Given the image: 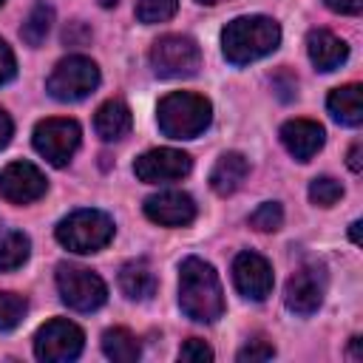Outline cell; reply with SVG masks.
<instances>
[{"mask_svg": "<svg viewBox=\"0 0 363 363\" xmlns=\"http://www.w3.org/2000/svg\"><path fill=\"white\" fill-rule=\"evenodd\" d=\"M323 3L337 14H360L363 9V0H323Z\"/></svg>", "mask_w": 363, "mask_h": 363, "instance_id": "obj_31", "label": "cell"}, {"mask_svg": "<svg viewBox=\"0 0 363 363\" xmlns=\"http://www.w3.org/2000/svg\"><path fill=\"white\" fill-rule=\"evenodd\" d=\"M150 65L164 79L193 77L201 68V51L193 37L184 34H164L150 48Z\"/></svg>", "mask_w": 363, "mask_h": 363, "instance_id": "obj_6", "label": "cell"}, {"mask_svg": "<svg viewBox=\"0 0 363 363\" xmlns=\"http://www.w3.org/2000/svg\"><path fill=\"white\" fill-rule=\"evenodd\" d=\"M326 295V269L320 264H306L295 269L286 281L284 301L295 315H312L323 303Z\"/></svg>", "mask_w": 363, "mask_h": 363, "instance_id": "obj_10", "label": "cell"}, {"mask_svg": "<svg viewBox=\"0 0 363 363\" xmlns=\"http://www.w3.org/2000/svg\"><path fill=\"white\" fill-rule=\"evenodd\" d=\"M281 142L289 150V156H295L298 162H309L326 142V133L318 122L312 119H289L281 128Z\"/></svg>", "mask_w": 363, "mask_h": 363, "instance_id": "obj_15", "label": "cell"}, {"mask_svg": "<svg viewBox=\"0 0 363 363\" xmlns=\"http://www.w3.org/2000/svg\"><path fill=\"white\" fill-rule=\"evenodd\" d=\"M193 170V159L184 150L176 147H156L142 153L133 162V173L139 182L147 184H162V182H179Z\"/></svg>", "mask_w": 363, "mask_h": 363, "instance_id": "obj_11", "label": "cell"}, {"mask_svg": "<svg viewBox=\"0 0 363 363\" xmlns=\"http://www.w3.org/2000/svg\"><path fill=\"white\" fill-rule=\"evenodd\" d=\"M306 51H309V60L318 71H335L349 60V45L326 28H312L309 31Z\"/></svg>", "mask_w": 363, "mask_h": 363, "instance_id": "obj_16", "label": "cell"}, {"mask_svg": "<svg viewBox=\"0 0 363 363\" xmlns=\"http://www.w3.org/2000/svg\"><path fill=\"white\" fill-rule=\"evenodd\" d=\"M233 284L250 301H264L272 292V267L258 252H238L233 261Z\"/></svg>", "mask_w": 363, "mask_h": 363, "instance_id": "obj_13", "label": "cell"}, {"mask_svg": "<svg viewBox=\"0 0 363 363\" xmlns=\"http://www.w3.org/2000/svg\"><path fill=\"white\" fill-rule=\"evenodd\" d=\"M96 85H99L96 62L82 54H71L54 65V71L45 82V91L60 102H77V99H85L88 94H94Z\"/></svg>", "mask_w": 363, "mask_h": 363, "instance_id": "obj_5", "label": "cell"}, {"mask_svg": "<svg viewBox=\"0 0 363 363\" xmlns=\"http://www.w3.org/2000/svg\"><path fill=\"white\" fill-rule=\"evenodd\" d=\"M133 125V116H130V108L122 102V99H108L96 108V116H94V128L99 133V139L105 142H116L122 139Z\"/></svg>", "mask_w": 363, "mask_h": 363, "instance_id": "obj_19", "label": "cell"}, {"mask_svg": "<svg viewBox=\"0 0 363 363\" xmlns=\"http://www.w3.org/2000/svg\"><path fill=\"white\" fill-rule=\"evenodd\" d=\"M284 224V210L278 201H264L250 213V227H255L258 233H275Z\"/></svg>", "mask_w": 363, "mask_h": 363, "instance_id": "obj_27", "label": "cell"}, {"mask_svg": "<svg viewBox=\"0 0 363 363\" xmlns=\"http://www.w3.org/2000/svg\"><path fill=\"white\" fill-rule=\"evenodd\" d=\"M79 136H82V130H79V125L74 119L51 116V119H43L34 128V150L45 162H51L54 167H62L77 153Z\"/></svg>", "mask_w": 363, "mask_h": 363, "instance_id": "obj_8", "label": "cell"}, {"mask_svg": "<svg viewBox=\"0 0 363 363\" xmlns=\"http://www.w3.org/2000/svg\"><path fill=\"white\" fill-rule=\"evenodd\" d=\"M119 0H99V6H105V9H111V6H116Z\"/></svg>", "mask_w": 363, "mask_h": 363, "instance_id": "obj_35", "label": "cell"}, {"mask_svg": "<svg viewBox=\"0 0 363 363\" xmlns=\"http://www.w3.org/2000/svg\"><path fill=\"white\" fill-rule=\"evenodd\" d=\"M57 289H60L62 303H68L77 312H94L108 301L105 281L79 264H60L57 267Z\"/></svg>", "mask_w": 363, "mask_h": 363, "instance_id": "obj_7", "label": "cell"}, {"mask_svg": "<svg viewBox=\"0 0 363 363\" xmlns=\"http://www.w3.org/2000/svg\"><path fill=\"white\" fill-rule=\"evenodd\" d=\"M278 43H281V26L264 14L235 17L221 31V51L233 65L255 62L269 51H275Z\"/></svg>", "mask_w": 363, "mask_h": 363, "instance_id": "obj_2", "label": "cell"}, {"mask_svg": "<svg viewBox=\"0 0 363 363\" xmlns=\"http://www.w3.org/2000/svg\"><path fill=\"white\" fill-rule=\"evenodd\" d=\"M349 235H352V241H354V244H360V221H354V224H352Z\"/></svg>", "mask_w": 363, "mask_h": 363, "instance_id": "obj_34", "label": "cell"}, {"mask_svg": "<svg viewBox=\"0 0 363 363\" xmlns=\"http://www.w3.org/2000/svg\"><path fill=\"white\" fill-rule=\"evenodd\" d=\"M31 255V241L26 233H6L0 238V272H11V269H20Z\"/></svg>", "mask_w": 363, "mask_h": 363, "instance_id": "obj_23", "label": "cell"}, {"mask_svg": "<svg viewBox=\"0 0 363 363\" xmlns=\"http://www.w3.org/2000/svg\"><path fill=\"white\" fill-rule=\"evenodd\" d=\"M51 23H54V9H51L48 3H34L31 11H28V17H26L23 26H20L23 43L31 45V48L43 45V40H45L48 31H51Z\"/></svg>", "mask_w": 363, "mask_h": 363, "instance_id": "obj_22", "label": "cell"}, {"mask_svg": "<svg viewBox=\"0 0 363 363\" xmlns=\"http://www.w3.org/2000/svg\"><path fill=\"white\" fill-rule=\"evenodd\" d=\"M28 312V301L17 292H0V332L14 329Z\"/></svg>", "mask_w": 363, "mask_h": 363, "instance_id": "obj_24", "label": "cell"}, {"mask_svg": "<svg viewBox=\"0 0 363 363\" xmlns=\"http://www.w3.org/2000/svg\"><path fill=\"white\" fill-rule=\"evenodd\" d=\"M17 74V60H14V51L9 48L6 40H0V85L11 82Z\"/></svg>", "mask_w": 363, "mask_h": 363, "instance_id": "obj_30", "label": "cell"}, {"mask_svg": "<svg viewBox=\"0 0 363 363\" xmlns=\"http://www.w3.org/2000/svg\"><path fill=\"white\" fill-rule=\"evenodd\" d=\"M113 238V221L102 210H74L57 224V241L79 255L99 252Z\"/></svg>", "mask_w": 363, "mask_h": 363, "instance_id": "obj_4", "label": "cell"}, {"mask_svg": "<svg viewBox=\"0 0 363 363\" xmlns=\"http://www.w3.org/2000/svg\"><path fill=\"white\" fill-rule=\"evenodd\" d=\"M3 3H6V0H0V6H3Z\"/></svg>", "mask_w": 363, "mask_h": 363, "instance_id": "obj_37", "label": "cell"}, {"mask_svg": "<svg viewBox=\"0 0 363 363\" xmlns=\"http://www.w3.org/2000/svg\"><path fill=\"white\" fill-rule=\"evenodd\" d=\"M309 199L318 207H332V204H337L343 199V184L337 179H332V176H318L309 184Z\"/></svg>", "mask_w": 363, "mask_h": 363, "instance_id": "obj_25", "label": "cell"}, {"mask_svg": "<svg viewBox=\"0 0 363 363\" xmlns=\"http://www.w3.org/2000/svg\"><path fill=\"white\" fill-rule=\"evenodd\" d=\"M179 357H182L184 363H207V360H213V349H210L204 340L190 337V340H184V343H182Z\"/></svg>", "mask_w": 363, "mask_h": 363, "instance_id": "obj_28", "label": "cell"}, {"mask_svg": "<svg viewBox=\"0 0 363 363\" xmlns=\"http://www.w3.org/2000/svg\"><path fill=\"white\" fill-rule=\"evenodd\" d=\"M145 216L162 227H184L196 218V201L182 190H162L145 199Z\"/></svg>", "mask_w": 363, "mask_h": 363, "instance_id": "obj_14", "label": "cell"}, {"mask_svg": "<svg viewBox=\"0 0 363 363\" xmlns=\"http://www.w3.org/2000/svg\"><path fill=\"white\" fill-rule=\"evenodd\" d=\"M179 306L190 320L213 323L224 315V292L216 269L201 258H184L179 267Z\"/></svg>", "mask_w": 363, "mask_h": 363, "instance_id": "obj_1", "label": "cell"}, {"mask_svg": "<svg viewBox=\"0 0 363 363\" xmlns=\"http://www.w3.org/2000/svg\"><path fill=\"white\" fill-rule=\"evenodd\" d=\"M179 9V0H136V17L139 23H164L176 14Z\"/></svg>", "mask_w": 363, "mask_h": 363, "instance_id": "obj_26", "label": "cell"}, {"mask_svg": "<svg viewBox=\"0 0 363 363\" xmlns=\"http://www.w3.org/2000/svg\"><path fill=\"white\" fill-rule=\"evenodd\" d=\"M48 182L31 162H11L0 170V199L9 204H31L45 193Z\"/></svg>", "mask_w": 363, "mask_h": 363, "instance_id": "obj_12", "label": "cell"}, {"mask_svg": "<svg viewBox=\"0 0 363 363\" xmlns=\"http://www.w3.org/2000/svg\"><path fill=\"white\" fill-rule=\"evenodd\" d=\"M213 119V105L201 94L193 91H173L159 99L156 122L159 130L170 139H196L207 130Z\"/></svg>", "mask_w": 363, "mask_h": 363, "instance_id": "obj_3", "label": "cell"}, {"mask_svg": "<svg viewBox=\"0 0 363 363\" xmlns=\"http://www.w3.org/2000/svg\"><path fill=\"white\" fill-rule=\"evenodd\" d=\"M82 346H85L82 329L65 318H54V320L43 323L37 329V337H34V354L45 363L74 360V357H79Z\"/></svg>", "mask_w": 363, "mask_h": 363, "instance_id": "obj_9", "label": "cell"}, {"mask_svg": "<svg viewBox=\"0 0 363 363\" xmlns=\"http://www.w3.org/2000/svg\"><path fill=\"white\" fill-rule=\"evenodd\" d=\"M247 173H250V162L241 153L230 150V153L218 156V162L213 164V170H210V187L218 196H233L244 184Z\"/></svg>", "mask_w": 363, "mask_h": 363, "instance_id": "obj_17", "label": "cell"}, {"mask_svg": "<svg viewBox=\"0 0 363 363\" xmlns=\"http://www.w3.org/2000/svg\"><path fill=\"white\" fill-rule=\"evenodd\" d=\"M11 133H14V125H11V116L0 108V147H6L9 145V139H11Z\"/></svg>", "mask_w": 363, "mask_h": 363, "instance_id": "obj_32", "label": "cell"}, {"mask_svg": "<svg viewBox=\"0 0 363 363\" xmlns=\"http://www.w3.org/2000/svg\"><path fill=\"white\" fill-rule=\"evenodd\" d=\"M272 354H275L272 343H267V340H250L238 352V363H258V360H269Z\"/></svg>", "mask_w": 363, "mask_h": 363, "instance_id": "obj_29", "label": "cell"}, {"mask_svg": "<svg viewBox=\"0 0 363 363\" xmlns=\"http://www.w3.org/2000/svg\"><path fill=\"white\" fill-rule=\"evenodd\" d=\"M349 167H352L354 173H360V167H363V162H360V142H354V145L349 147Z\"/></svg>", "mask_w": 363, "mask_h": 363, "instance_id": "obj_33", "label": "cell"}, {"mask_svg": "<svg viewBox=\"0 0 363 363\" xmlns=\"http://www.w3.org/2000/svg\"><path fill=\"white\" fill-rule=\"evenodd\" d=\"M119 289L130 301H147L156 292V272L150 269V264L145 258L128 261L119 269Z\"/></svg>", "mask_w": 363, "mask_h": 363, "instance_id": "obj_20", "label": "cell"}, {"mask_svg": "<svg viewBox=\"0 0 363 363\" xmlns=\"http://www.w3.org/2000/svg\"><path fill=\"white\" fill-rule=\"evenodd\" d=\"M102 352H105V357H111L113 363H133L142 349H139V340H136V335H133L130 329L113 326V329H108V332L102 335Z\"/></svg>", "mask_w": 363, "mask_h": 363, "instance_id": "obj_21", "label": "cell"}, {"mask_svg": "<svg viewBox=\"0 0 363 363\" xmlns=\"http://www.w3.org/2000/svg\"><path fill=\"white\" fill-rule=\"evenodd\" d=\"M326 108L329 113L346 125V128H357L363 122V88L357 82H349V85H340L329 94L326 99Z\"/></svg>", "mask_w": 363, "mask_h": 363, "instance_id": "obj_18", "label": "cell"}, {"mask_svg": "<svg viewBox=\"0 0 363 363\" xmlns=\"http://www.w3.org/2000/svg\"><path fill=\"white\" fill-rule=\"evenodd\" d=\"M199 3H207V6H213V3H221V0H199Z\"/></svg>", "mask_w": 363, "mask_h": 363, "instance_id": "obj_36", "label": "cell"}]
</instances>
